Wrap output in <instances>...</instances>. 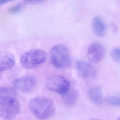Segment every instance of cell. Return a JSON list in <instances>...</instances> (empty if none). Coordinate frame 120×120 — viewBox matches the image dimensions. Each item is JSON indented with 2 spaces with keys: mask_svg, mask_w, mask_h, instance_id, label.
Listing matches in <instances>:
<instances>
[{
  "mask_svg": "<svg viewBox=\"0 0 120 120\" xmlns=\"http://www.w3.org/2000/svg\"><path fill=\"white\" fill-rule=\"evenodd\" d=\"M29 108L31 113L40 120L49 119L55 111V105L52 100L45 97H36L31 100Z\"/></svg>",
  "mask_w": 120,
  "mask_h": 120,
  "instance_id": "obj_1",
  "label": "cell"
},
{
  "mask_svg": "<svg viewBox=\"0 0 120 120\" xmlns=\"http://www.w3.org/2000/svg\"><path fill=\"white\" fill-rule=\"evenodd\" d=\"M50 62L54 66L64 68L68 66L71 62V58L67 48L62 45H55L49 53Z\"/></svg>",
  "mask_w": 120,
  "mask_h": 120,
  "instance_id": "obj_2",
  "label": "cell"
},
{
  "mask_svg": "<svg viewBox=\"0 0 120 120\" xmlns=\"http://www.w3.org/2000/svg\"><path fill=\"white\" fill-rule=\"evenodd\" d=\"M47 57V53L43 50H30L22 55L21 58V63L25 68L31 69L38 67L44 63Z\"/></svg>",
  "mask_w": 120,
  "mask_h": 120,
  "instance_id": "obj_3",
  "label": "cell"
},
{
  "mask_svg": "<svg viewBox=\"0 0 120 120\" xmlns=\"http://www.w3.org/2000/svg\"><path fill=\"white\" fill-rule=\"evenodd\" d=\"M21 105L16 97H11L0 101V117L6 120L15 119L19 114Z\"/></svg>",
  "mask_w": 120,
  "mask_h": 120,
  "instance_id": "obj_4",
  "label": "cell"
},
{
  "mask_svg": "<svg viewBox=\"0 0 120 120\" xmlns=\"http://www.w3.org/2000/svg\"><path fill=\"white\" fill-rule=\"evenodd\" d=\"M45 86L51 91L63 95L70 89V83L64 76L60 75H54L47 80Z\"/></svg>",
  "mask_w": 120,
  "mask_h": 120,
  "instance_id": "obj_5",
  "label": "cell"
},
{
  "mask_svg": "<svg viewBox=\"0 0 120 120\" xmlns=\"http://www.w3.org/2000/svg\"><path fill=\"white\" fill-rule=\"evenodd\" d=\"M36 80L33 76L27 75L15 79L13 85L16 89L24 93L31 92L35 88Z\"/></svg>",
  "mask_w": 120,
  "mask_h": 120,
  "instance_id": "obj_6",
  "label": "cell"
},
{
  "mask_svg": "<svg viewBox=\"0 0 120 120\" xmlns=\"http://www.w3.org/2000/svg\"><path fill=\"white\" fill-rule=\"evenodd\" d=\"M105 50L102 45L99 43L94 42L90 45L87 52L89 60L93 63H98L103 59Z\"/></svg>",
  "mask_w": 120,
  "mask_h": 120,
  "instance_id": "obj_7",
  "label": "cell"
},
{
  "mask_svg": "<svg viewBox=\"0 0 120 120\" xmlns=\"http://www.w3.org/2000/svg\"><path fill=\"white\" fill-rule=\"evenodd\" d=\"M76 70L82 78L86 79L93 78L97 74V71L94 66L85 61H78L76 63Z\"/></svg>",
  "mask_w": 120,
  "mask_h": 120,
  "instance_id": "obj_8",
  "label": "cell"
},
{
  "mask_svg": "<svg viewBox=\"0 0 120 120\" xmlns=\"http://www.w3.org/2000/svg\"><path fill=\"white\" fill-rule=\"evenodd\" d=\"M15 64V57L12 53L6 52H0V71L10 70Z\"/></svg>",
  "mask_w": 120,
  "mask_h": 120,
  "instance_id": "obj_9",
  "label": "cell"
},
{
  "mask_svg": "<svg viewBox=\"0 0 120 120\" xmlns=\"http://www.w3.org/2000/svg\"><path fill=\"white\" fill-rule=\"evenodd\" d=\"M92 26L93 30L97 36H104L105 33V26L101 17L98 16L94 17L92 20Z\"/></svg>",
  "mask_w": 120,
  "mask_h": 120,
  "instance_id": "obj_10",
  "label": "cell"
},
{
  "mask_svg": "<svg viewBox=\"0 0 120 120\" xmlns=\"http://www.w3.org/2000/svg\"><path fill=\"white\" fill-rule=\"evenodd\" d=\"M88 94L91 101L97 105H100L103 102V96L102 90L98 87H93L89 89Z\"/></svg>",
  "mask_w": 120,
  "mask_h": 120,
  "instance_id": "obj_11",
  "label": "cell"
},
{
  "mask_svg": "<svg viewBox=\"0 0 120 120\" xmlns=\"http://www.w3.org/2000/svg\"><path fill=\"white\" fill-rule=\"evenodd\" d=\"M78 93L75 90L69 89L65 94L62 95V100L64 104L68 106H74L78 100Z\"/></svg>",
  "mask_w": 120,
  "mask_h": 120,
  "instance_id": "obj_12",
  "label": "cell"
},
{
  "mask_svg": "<svg viewBox=\"0 0 120 120\" xmlns=\"http://www.w3.org/2000/svg\"><path fill=\"white\" fill-rule=\"evenodd\" d=\"M15 90L8 87H0V101L11 97H16Z\"/></svg>",
  "mask_w": 120,
  "mask_h": 120,
  "instance_id": "obj_13",
  "label": "cell"
},
{
  "mask_svg": "<svg viewBox=\"0 0 120 120\" xmlns=\"http://www.w3.org/2000/svg\"><path fill=\"white\" fill-rule=\"evenodd\" d=\"M111 56L112 59L117 63H120V49L115 48L111 50Z\"/></svg>",
  "mask_w": 120,
  "mask_h": 120,
  "instance_id": "obj_14",
  "label": "cell"
},
{
  "mask_svg": "<svg viewBox=\"0 0 120 120\" xmlns=\"http://www.w3.org/2000/svg\"><path fill=\"white\" fill-rule=\"evenodd\" d=\"M107 101L110 105L113 106H119L120 99L119 97L117 96H111L107 99Z\"/></svg>",
  "mask_w": 120,
  "mask_h": 120,
  "instance_id": "obj_15",
  "label": "cell"
},
{
  "mask_svg": "<svg viewBox=\"0 0 120 120\" xmlns=\"http://www.w3.org/2000/svg\"><path fill=\"white\" fill-rule=\"evenodd\" d=\"M22 8V4H21L19 3L9 8V12L12 14H16L20 11Z\"/></svg>",
  "mask_w": 120,
  "mask_h": 120,
  "instance_id": "obj_16",
  "label": "cell"
},
{
  "mask_svg": "<svg viewBox=\"0 0 120 120\" xmlns=\"http://www.w3.org/2000/svg\"><path fill=\"white\" fill-rule=\"evenodd\" d=\"M43 2V1H28L26 2H27V3L29 4H35L41 3Z\"/></svg>",
  "mask_w": 120,
  "mask_h": 120,
  "instance_id": "obj_17",
  "label": "cell"
},
{
  "mask_svg": "<svg viewBox=\"0 0 120 120\" xmlns=\"http://www.w3.org/2000/svg\"><path fill=\"white\" fill-rule=\"evenodd\" d=\"M9 2V0H0V5H2Z\"/></svg>",
  "mask_w": 120,
  "mask_h": 120,
  "instance_id": "obj_18",
  "label": "cell"
},
{
  "mask_svg": "<svg viewBox=\"0 0 120 120\" xmlns=\"http://www.w3.org/2000/svg\"><path fill=\"white\" fill-rule=\"evenodd\" d=\"M99 120V119H91V120Z\"/></svg>",
  "mask_w": 120,
  "mask_h": 120,
  "instance_id": "obj_19",
  "label": "cell"
},
{
  "mask_svg": "<svg viewBox=\"0 0 120 120\" xmlns=\"http://www.w3.org/2000/svg\"><path fill=\"white\" fill-rule=\"evenodd\" d=\"M117 120H120V118H118V119H117Z\"/></svg>",
  "mask_w": 120,
  "mask_h": 120,
  "instance_id": "obj_20",
  "label": "cell"
},
{
  "mask_svg": "<svg viewBox=\"0 0 120 120\" xmlns=\"http://www.w3.org/2000/svg\"><path fill=\"white\" fill-rule=\"evenodd\" d=\"M0 77H1V74H0Z\"/></svg>",
  "mask_w": 120,
  "mask_h": 120,
  "instance_id": "obj_21",
  "label": "cell"
}]
</instances>
